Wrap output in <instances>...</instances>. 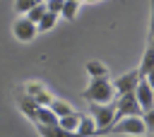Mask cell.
Instances as JSON below:
<instances>
[{
    "mask_svg": "<svg viewBox=\"0 0 154 137\" xmlns=\"http://www.w3.org/2000/svg\"><path fill=\"white\" fill-rule=\"evenodd\" d=\"M53 99H55V96H53L51 91H46V89H43L41 94H36V96H34L36 106H51V101H53Z\"/></svg>",
    "mask_w": 154,
    "mask_h": 137,
    "instance_id": "cell-21",
    "label": "cell"
},
{
    "mask_svg": "<svg viewBox=\"0 0 154 137\" xmlns=\"http://www.w3.org/2000/svg\"><path fill=\"white\" fill-rule=\"evenodd\" d=\"M77 12H79V2H75V0H65V2H63V10H60V14H58V17H63V19H67V22H72V19L77 17Z\"/></svg>",
    "mask_w": 154,
    "mask_h": 137,
    "instance_id": "cell-14",
    "label": "cell"
},
{
    "mask_svg": "<svg viewBox=\"0 0 154 137\" xmlns=\"http://www.w3.org/2000/svg\"><path fill=\"white\" fill-rule=\"evenodd\" d=\"M43 89H46V87H43L41 82H38V84H36V82H31V84H26V87H24V91H26V96H31V99H34L36 94H41Z\"/></svg>",
    "mask_w": 154,
    "mask_h": 137,
    "instance_id": "cell-23",
    "label": "cell"
},
{
    "mask_svg": "<svg viewBox=\"0 0 154 137\" xmlns=\"http://www.w3.org/2000/svg\"><path fill=\"white\" fill-rule=\"evenodd\" d=\"M34 120H36V125H58V118L51 113V108H48V106H38V108H36Z\"/></svg>",
    "mask_w": 154,
    "mask_h": 137,
    "instance_id": "cell-11",
    "label": "cell"
},
{
    "mask_svg": "<svg viewBox=\"0 0 154 137\" xmlns=\"http://www.w3.org/2000/svg\"><path fill=\"white\" fill-rule=\"evenodd\" d=\"M149 36H154V0H149Z\"/></svg>",
    "mask_w": 154,
    "mask_h": 137,
    "instance_id": "cell-24",
    "label": "cell"
},
{
    "mask_svg": "<svg viewBox=\"0 0 154 137\" xmlns=\"http://www.w3.org/2000/svg\"><path fill=\"white\" fill-rule=\"evenodd\" d=\"M36 24H31L26 17H17L14 22H12V36L17 38V41H22V43H29V41H34L36 38Z\"/></svg>",
    "mask_w": 154,
    "mask_h": 137,
    "instance_id": "cell-5",
    "label": "cell"
},
{
    "mask_svg": "<svg viewBox=\"0 0 154 137\" xmlns=\"http://www.w3.org/2000/svg\"><path fill=\"white\" fill-rule=\"evenodd\" d=\"M135 70H137V77H140V79H144V77L154 70V48H149V46L144 48L142 60H140V65H137Z\"/></svg>",
    "mask_w": 154,
    "mask_h": 137,
    "instance_id": "cell-8",
    "label": "cell"
},
{
    "mask_svg": "<svg viewBox=\"0 0 154 137\" xmlns=\"http://www.w3.org/2000/svg\"><path fill=\"white\" fill-rule=\"evenodd\" d=\"M48 108H51V113H53L55 118H65V115H72V113H75V108H72L67 101H63V99H53Z\"/></svg>",
    "mask_w": 154,
    "mask_h": 137,
    "instance_id": "cell-10",
    "label": "cell"
},
{
    "mask_svg": "<svg viewBox=\"0 0 154 137\" xmlns=\"http://www.w3.org/2000/svg\"><path fill=\"white\" fill-rule=\"evenodd\" d=\"M103 135H147L144 130V123L140 115H132V118H120L116 120Z\"/></svg>",
    "mask_w": 154,
    "mask_h": 137,
    "instance_id": "cell-3",
    "label": "cell"
},
{
    "mask_svg": "<svg viewBox=\"0 0 154 137\" xmlns=\"http://www.w3.org/2000/svg\"><path fill=\"white\" fill-rule=\"evenodd\" d=\"M87 2H94V0H87Z\"/></svg>",
    "mask_w": 154,
    "mask_h": 137,
    "instance_id": "cell-26",
    "label": "cell"
},
{
    "mask_svg": "<svg viewBox=\"0 0 154 137\" xmlns=\"http://www.w3.org/2000/svg\"><path fill=\"white\" fill-rule=\"evenodd\" d=\"M89 118L96 123V135H103L116 123V108L111 103H89Z\"/></svg>",
    "mask_w": 154,
    "mask_h": 137,
    "instance_id": "cell-2",
    "label": "cell"
},
{
    "mask_svg": "<svg viewBox=\"0 0 154 137\" xmlns=\"http://www.w3.org/2000/svg\"><path fill=\"white\" fill-rule=\"evenodd\" d=\"M140 118H142V123H144L147 135H154V108H152V111H144Z\"/></svg>",
    "mask_w": 154,
    "mask_h": 137,
    "instance_id": "cell-20",
    "label": "cell"
},
{
    "mask_svg": "<svg viewBox=\"0 0 154 137\" xmlns=\"http://www.w3.org/2000/svg\"><path fill=\"white\" fill-rule=\"evenodd\" d=\"M36 130L41 137H77L75 132H65L58 125H36Z\"/></svg>",
    "mask_w": 154,
    "mask_h": 137,
    "instance_id": "cell-12",
    "label": "cell"
},
{
    "mask_svg": "<svg viewBox=\"0 0 154 137\" xmlns=\"http://www.w3.org/2000/svg\"><path fill=\"white\" fill-rule=\"evenodd\" d=\"M84 101L89 103H111L116 99L113 94V87L108 82V77H99V79H89V87L79 94Z\"/></svg>",
    "mask_w": 154,
    "mask_h": 137,
    "instance_id": "cell-1",
    "label": "cell"
},
{
    "mask_svg": "<svg viewBox=\"0 0 154 137\" xmlns=\"http://www.w3.org/2000/svg\"><path fill=\"white\" fill-rule=\"evenodd\" d=\"M77 123H79V113H72V115L58 118V127L65 130V132H75V130H77Z\"/></svg>",
    "mask_w": 154,
    "mask_h": 137,
    "instance_id": "cell-16",
    "label": "cell"
},
{
    "mask_svg": "<svg viewBox=\"0 0 154 137\" xmlns=\"http://www.w3.org/2000/svg\"><path fill=\"white\" fill-rule=\"evenodd\" d=\"M19 108H22V111H24V113H26L29 118H34V115H36V108H38V106H36V101H34L31 96H26V94H24V96H22V101H19Z\"/></svg>",
    "mask_w": 154,
    "mask_h": 137,
    "instance_id": "cell-17",
    "label": "cell"
},
{
    "mask_svg": "<svg viewBox=\"0 0 154 137\" xmlns=\"http://www.w3.org/2000/svg\"><path fill=\"white\" fill-rule=\"evenodd\" d=\"M87 75L91 79H99V77H108V67L101 62V60H89L87 62Z\"/></svg>",
    "mask_w": 154,
    "mask_h": 137,
    "instance_id": "cell-13",
    "label": "cell"
},
{
    "mask_svg": "<svg viewBox=\"0 0 154 137\" xmlns=\"http://www.w3.org/2000/svg\"><path fill=\"white\" fill-rule=\"evenodd\" d=\"M149 137H154V135H149Z\"/></svg>",
    "mask_w": 154,
    "mask_h": 137,
    "instance_id": "cell-27",
    "label": "cell"
},
{
    "mask_svg": "<svg viewBox=\"0 0 154 137\" xmlns=\"http://www.w3.org/2000/svg\"><path fill=\"white\" fill-rule=\"evenodd\" d=\"M43 14H46V5H43V2H38V5H34V7H31L26 14H24V17H26L31 24H36V22H38Z\"/></svg>",
    "mask_w": 154,
    "mask_h": 137,
    "instance_id": "cell-18",
    "label": "cell"
},
{
    "mask_svg": "<svg viewBox=\"0 0 154 137\" xmlns=\"http://www.w3.org/2000/svg\"><path fill=\"white\" fill-rule=\"evenodd\" d=\"M137 82H140L137 70H128L120 77H116V82H111V87H113V94L116 96H123V94H132L135 87H137Z\"/></svg>",
    "mask_w": 154,
    "mask_h": 137,
    "instance_id": "cell-6",
    "label": "cell"
},
{
    "mask_svg": "<svg viewBox=\"0 0 154 137\" xmlns=\"http://www.w3.org/2000/svg\"><path fill=\"white\" fill-rule=\"evenodd\" d=\"M149 48H154V36H149Z\"/></svg>",
    "mask_w": 154,
    "mask_h": 137,
    "instance_id": "cell-25",
    "label": "cell"
},
{
    "mask_svg": "<svg viewBox=\"0 0 154 137\" xmlns=\"http://www.w3.org/2000/svg\"><path fill=\"white\" fill-rule=\"evenodd\" d=\"M58 24V14H53V12H46L38 22H36V31H51L53 26Z\"/></svg>",
    "mask_w": 154,
    "mask_h": 137,
    "instance_id": "cell-15",
    "label": "cell"
},
{
    "mask_svg": "<svg viewBox=\"0 0 154 137\" xmlns=\"http://www.w3.org/2000/svg\"><path fill=\"white\" fill-rule=\"evenodd\" d=\"M113 108H116V120H120V118H132V115H142V111H140V106H137V101H135V91H132V94L116 96Z\"/></svg>",
    "mask_w": 154,
    "mask_h": 137,
    "instance_id": "cell-4",
    "label": "cell"
},
{
    "mask_svg": "<svg viewBox=\"0 0 154 137\" xmlns=\"http://www.w3.org/2000/svg\"><path fill=\"white\" fill-rule=\"evenodd\" d=\"M38 2H43V0H14V10H17V14L19 17H24L34 5H38Z\"/></svg>",
    "mask_w": 154,
    "mask_h": 137,
    "instance_id": "cell-19",
    "label": "cell"
},
{
    "mask_svg": "<svg viewBox=\"0 0 154 137\" xmlns=\"http://www.w3.org/2000/svg\"><path fill=\"white\" fill-rule=\"evenodd\" d=\"M63 2H65V0H43V5H46V12H53V14H60V10H63Z\"/></svg>",
    "mask_w": 154,
    "mask_h": 137,
    "instance_id": "cell-22",
    "label": "cell"
},
{
    "mask_svg": "<svg viewBox=\"0 0 154 137\" xmlns=\"http://www.w3.org/2000/svg\"><path fill=\"white\" fill-rule=\"evenodd\" d=\"M75 135L77 137H91V135H96V123L89 115H79V123H77Z\"/></svg>",
    "mask_w": 154,
    "mask_h": 137,
    "instance_id": "cell-9",
    "label": "cell"
},
{
    "mask_svg": "<svg viewBox=\"0 0 154 137\" xmlns=\"http://www.w3.org/2000/svg\"><path fill=\"white\" fill-rule=\"evenodd\" d=\"M135 101H137V106H140L142 113L154 108V91L147 84V79H140L137 82V87H135Z\"/></svg>",
    "mask_w": 154,
    "mask_h": 137,
    "instance_id": "cell-7",
    "label": "cell"
}]
</instances>
